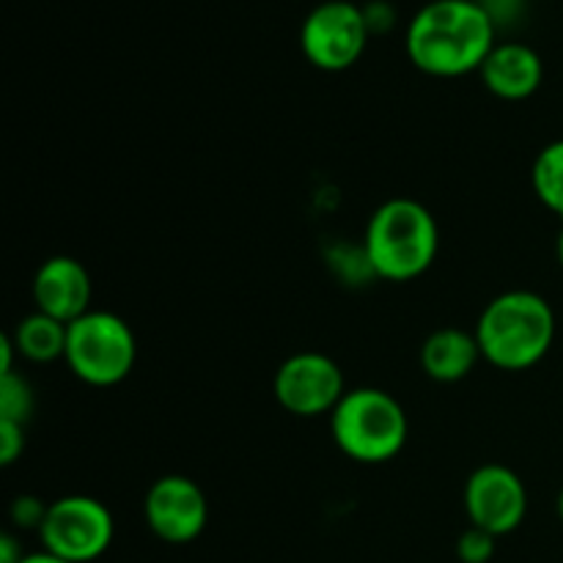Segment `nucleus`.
<instances>
[{
    "instance_id": "f257e3e1",
    "label": "nucleus",
    "mask_w": 563,
    "mask_h": 563,
    "mask_svg": "<svg viewBox=\"0 0 563 563\" xmlns=\"http://www.w3.org/2000/svg\"><path fill=\"white\" fill-rule=\"evenodd\" d=\"M495 22L478 0H432L407 25L405 47L412 66L432 77L478 71L493 53Z\"/></svg>"
},
{
    "instance_id": "f03ea898",
    "label": "nucleus",
    "mask_w": 563,
    "mask_h": 563,
    "mask_svg": "<svg viewBox=\"0 0 563 563\" xmlns=\"http://www.w3.org/2000/svg\"><path fill=\"white\" fill-rule=\"evenodd\" d=\"M473 333L489 366L528 372L553 350L555 311L537 291L511 289L484 306Z\"/></svg>"
},
{
    "instance_id": "7ed1b4c3",
    "label": "nucleus",
    "mask_w": 563,
    "mask_h": 563,
    "mask_svg": "<svg viewBox=\"0 0 563 563\" xmlns=\"http://www.w3.org/2000/svg\"><path fill=\"white\" fill-rule=\"evenodd\" d=\"M363 251L374 278L394 284L421 278L440 251L438 220L416 198H390L368 218Z\"/></svg>"
},
{
    "instance_id": "20e7f679",
    "label": "nucleus",
    "mask_w": 563,
    "mask_h": 563,
    "mask_svg": "<svg viewBox=\"0 0 563 563\" xmlns=\"http://www.w3.org/2000/svg\"><path fill=\"white\" fill-rule=\"evenodd\" d=\"M330 432L344 456L361 465H383L401 454L410 434L405 407L379 388H352L330 412Z\"/></svg>"
},
{
    "instance_id": "39448f33",
    "label": "nucleus",
    "mask_w": 563,
    "mask_h": 563,
    "mask_svg": "<svg viewBox=\"0 0 563 563\" xmlns=\"http://www.w3.org/2000/svg\"><path fill=\"white\" fill-rule=\"evenodd\" d=\"M66 366L80 383L113 388L124 383L137 361V341L130 324L110 311H88L69 324Z\"/></svg>"
},
{
    "instance_id": "423d86ee",
    "label": "nucleus",
    "mask_w": 563,
    "mask_h": 563,
    "mask_svg": "<svg viewBox=\"0 0 563 563\" xmlns=\"http://www.w3.org/2000/svg\"><path fill=\"white\" fill-rule=\"evenodd\" d=\"M115 537V520L102 500L91 495H66L49 504L38 528V539L47 553L71 563L102 559Z\"/></svg>"
},
{
    "instance_id": "0eeeda50",
    "label": "nucleus",
    "mask_w": 563,
    "mask_h": 563,
    "mask_svg": "<svg viewBox=\"0 0 563 563\" xmlns=\"http://www.w3.org/2000/svg\"><path fill=\"white\" fill-rule=\"evenodd\" d=\"M273 394L289 416H330L346 394L344 372L324 352H295L275 372Z\"/></svg>"
},
{
    "instance_id": "6e6552de",
    "label": "nucleus",
    "mask_w": 563,
    "mask_h": 563,
    "mask_svg": "<svg viewBox=\"0 0 563 563\" xmlns=\"http://www.w3.org/2000/svg\"><path fill=\"white\" fill-rule=\"evenodd\" d=\"M368 25L361 5L350 0L319 3L300 27L302 55L317 69L344 71L363 55L368 42Z\"/></svg>"
},
{
    "instance_id": "1a4fd4ad",
    "label": "nucleus",
    "mask_w": 563,
    "mask_h": 563,
    "mask_svg": "<svg viewBox=\"0 0 563 563\" xmlns=\"http://www.w3.org/2000/svg\"><path fill=\"white\" fill-rule=\"evenodd\" d=\"M465 511L473 528L506 537L526 522L528 489L506 465H482L465 482Z\"/></svg>"
},
{
    "instance_id": "9d476101",
    "label": "nucleus",
    "mask_w": 563,
    "mask_h": 563,
    "mask_svg": "<svg viewBox=\"0 0 563 563\" xmlns=\"http://www.w3.org/2000/svg\"><path fill=\"white\" fill-rule=\"evenodd\" d=\"M143 520L148 531L168 544H190L203 533L209 504L192 478L170 473L157 478L143 498Z\"/></svg>"
},
{
    "instance_id": "9b49d317",
    "label": "nucleus",
    "mask_w": 563,
    "mask_h": 563,
    "mask_svg": "<svg viewBox=\"0 0 563 563\" xmlns=\"http://www.w3.org/2000/svg\"><path fill=\"white\" fill-rule=\"evenodd\" d=\"M93 284L82 262L71 256H53L33 275L36 311L71 324L91 311Z\"/></svg>"
},
{
    "instance_id": "f8f14e48",
    "label": "nucleus",
    "mask_w": 563,
    "mask_h": 563,
    "mask_svg": "<svg viewBox=\"0 0 563 563\" xmlns=\"http://www.w3.org/2000/svg\"><path fill=\"white\" fill-rule=\"evenodd\" d=\"M478 75H482V82L489 93L506 99V102H520V99L533 97L539 91L544 66L537 49L528 47V44L504 42L495 44Z\"/></svg>"
},
{
    "instance_id": "ddd939ff",
    "label": "nucleus",
    "mask_w": 563,
    "mask_h": 563,
    "mask_svg": "<svg viewBox=\"0 0 563 563\" xmlns=\"http://www.w3.org/2000/svg\"><path fill=\"white\" fill-rule=\"evenodd\" d=\"M482 361L476 333L462 328H440L421 346V368L434 383H460Z\"/></svg>"
},
{
    "instance_id": "4468645a",
    "label": "nucleus",
    "mask_w": 563,
    "mask_h": 563,
    "mask_svg": "<svg viewBox=\"0 0 563 563\" xmlns=\"http://www.w3.org/2000/svg\"><path fill=\"white\" fill-rule=\"evenodd\" d=\"M66 335H69V324L58 322L42 311H33L16 324L11 341L25 361L53 363L66 355Z\"/></svg>"
},
{
    "instance_id": "2eb2a0df",
    "label": "nucleus",
    "mask_w": 563,
    "mask_h": 563,
    "mask_svg": "<svg viewBox=\"0 0 563 563\" xmlns=\"http://www.w3.org/2000/svg\"><path fill=\"white\" fill-rule=\"evenodd\" d=\"M531 185L539 201L563 220V137L548 143L537 154L531 168Z\"/></svg>"
},
{
    "instance_id": "dca6fc26",
    "label": "nucleus",
    "mask_w": 563,
    "mask_h": 563,
    "mask_svg": "<svg viewBox=\"0 0 563 563\" xmlns=\"http://www.w3.org/2000/svg\"><path fill=\"white\" fill-rule=\"evenodd\" d=\"M33 388L22 374H0V421H14L25 427L33 416Z\"/></svg>"
},
{
    "instance_id": "f3484780",
    "label": "nucleus",
    "mask_w": 563,
    "mask_h": 563,
    "mask_svg": "<svg viewBox=\"0 0 563 563\" xmlns=\"http://www.w3.org/2000/svg\"><path fill=\"white\" fill-rule=\"evenodd\" d=\"M495 542H498V537L471 526L456 539V559L462 563H489L495 555Z\"/></svg>"
},
{
    "instance_id": "a211bd4d",
    "label": "nucleus",
    "mask_w": 563,
    "mask_h": 563,
    "mask_svg": "<svg viewBox=\"0 0 563 563\" xmlns=\"http://www.w3.org/2000/svg\"><path fill=\"white\" fill-rule=\"evenodd\" d=\"M47 509L49 504H44L36 495H20V498H14V504H11V522H14L16 528H22V531L38 533L44 517H47Z\"/></svg>"
},
{
    "instance_id": "6ab92c4d",
    "label": "nucleus",
    "mask_w": 563,
    "mask_h": 563,
    "mask_svg": "<svg viewBox=\"0 0 563 563\" xmlns=\"http://www.w3.org/2000/svg\"><path fill=\"white\" fill-rule=\"evenodd\" d=\"M25 451V427L14 421H0V462L14 465Z\"/></svg>"
},
{
    "instance_id": "aec40b11",
    "label": "nucleus",
    "mask_w": 563,
    "mask_h": 563,
    "mask_svg": "<svg viewBox=\"0 0 563 563\" xmlns=\"http://www.w3.org/2000/svg\"><path fill=\"white\" fill-rule=\"evenodd\" d=\"M478 3L484 5V11L489 14V20L495 22V27L500 25V22H515L520 20V14L526 11V0H478Z\"/></svg>"
},
{
    "instance_id": "412c9836",
    "label": "nucleus",
    "mask_w": 563,
    "mask_h": 563,
    "mask_svg": "<svg viewBox=\"0 0 563 563\" xmlns=\"http://www.w3.org/2000/svg\"><path fill=\"white\" fill-rule=\"evenodd\" d=\"M363 16H366L368 33H388L396 22V11L388 3H383V0L363 5Z\"/></svg>"
},
{
    "instance_id": "4be33fe9",
    "label": "nucleus",
    "mask_w": 563,
    "mask_h": 563,
    "mask_svg": "<svg viewBox=\"0 0 563 563\" xmlns=\"http://www.w3.org/2000/svg\"><path fill=\"white\" fill-rule=\"evenodd\" d=\"M25 559V553H22L20 542H16L11 533H5L3 539H0V563H20Z\"/></svg>"
},
{
    "instance_id": "5701e85b",
    "label": "nucleus",
    "mask_w": 563,
    "mask_h": 563,
    "mask_svg": "<svg viewBox=\"0 0 563 563\" xmlns=\"http://www.w3.org/2000/svg\"><path fill=\"white\" fill-rule=\"evenodd\" d=\"M20 563H71V561H64V559H58V555L42 550V553H25V559H22Z\"/></svg>"
},
{
    "instance_id": "b1692460",
    "label": "nucleus",
    "mask_w": 563,
    "mask_h": 563,
    "mask_svg": "<svg viewBox=\"0 0 563 563\" xmlns=\"http://www.w3.org/2000/svg\"><path fill=\"white\" fill-rule=\"evenodd\" d=\"M555 256H559V264L563 267V225L559 231V240H555Z\"/></svg>"
},
{
    "instance_id": "393cba45",
    "label": "nucleus",
    "mask_w": 563,
    "mask_h": 563,
    "mask_svg": "<svg viewBox=\"0 0 563 563\" xmlns=\"http://www.w3.org/2000/svg\"><path fill=\"white\" fill-rule=\"evenodd\" d=\"M555 511H559V517H561V522H563V489L559 493V500H555Z\"/></svg>"
}]
</instances>
